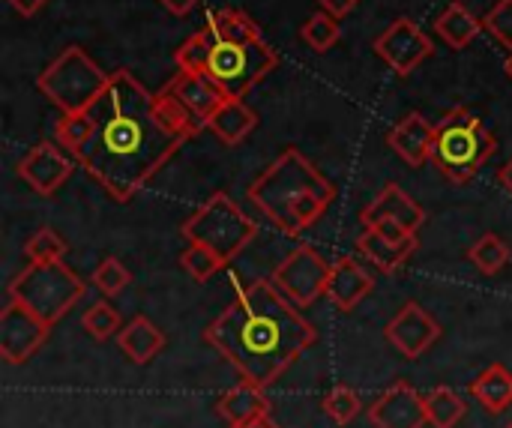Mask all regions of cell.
Returning a JSON list of instances; mask_svg holds the SVG:
<instances>
[{"label":"cell","mask_w":512,"mask_h":428,"mask_svg":"<svg viewBox=\"0 0 512 428\" xmlns=\"http://www.w3.org/2000/svg\"><path fill=\"white\" fill-rule=\"evenodd\" d=\"M51 324L36 318L27 306L6 297V306L0 312V357L12 366L27 363L48 339Z\"/></svg>","instance_id":"cell-10"},{"label":"cell","mask_w":512,"mask_h":428,"mask_svg":"<svg viewBox=\"0 0 512 428\" xmlns=\"http://www.w3.org/2000/svg\"><path fill=\"white\" fill-rule=\"evenodd\" d=\"M111 75L90 60L81 45H66L36 78V90L57 105L63 114L90 111V105L102 96Z\"/></svg>","instance_id":"cell-5"},{"label":"cell","mask_w":512,"mask_h":428,"mask_svg":"<svg viewBox=\"0 0 512 428\" xmlns=\"http://www.w3.org/2000/svg\"><path fill=\"white\" fill-rule=\"evenodd\" d=\"M129 282H132V273L123 267V261L120 258H102L99 261V267L93 270V285L105 294V297H117V294H123L126 288H129Z\"/></svg>","instance_id":"cell-33"},{"label":"cell","mask_w":512,"mask_h":428,"mask_svg":"<svg viewBox=\"0 0 512 428\" xmlns=\"http://www.w3.org/2000/svg\"><path fill=\"white\" fill-rule=\"evenodd\" d=\"M480 30H486L483 27V21L462 3V0H453L441 15H438V21H435V33L450 45V48H468L477 36H480Z\"/></svg>","instance_id":"cell-23"},{"label":"cell","mask_w":512,"mask_h":428,"mask_svg":"<svg viewBox=\"0 0 512 428\" xmlns=\"http://www.w3.org/2000/svg\"><path fill=\"white\" fill-rule=\"evenodd\" d=\"M216 414L228 426H249V423L264 420L270 414V402L264 396V387H258L252 381H240L237 387H231L228 393L219 396Z\"/></svg>","instance_id":"cell-20"},{"label":"cell","mask_w":512,"mask_h":428,"mask_svg":"<svg viewBox=\"0 0 512 428\" xmlns=\"http://www.w3.org/2000/svg\"><path fill=\"white\" fill-rule=\"evenodd\" d=\"M384 336L396 351H402L408 360H420L438 339H441V324L420 306V303H405L396 318L387 324Z\"/></svg>","instance_id":"cell-14"},{"label":"cell","mask_w":512,"mask_h":428,"mask_svg":"<svg viewBox=\"0 0 512 428\" xmlns=\"http://www.w3.org/2000/svg\"><path fill=\"white\" fill-rule=\"evenodd\" d=\"M24 255L30 264H54V261H63L66 255V240L54 231V228H39L27 246H24Z\"/></svg>","instance_id":"cell-30"},{"label":"cell","mask_w":512,"mask_h":428,"mask_svg":"<svg viewBox=\"0 0 512 428\" xmlns=\"http://www.w3.org/2000/svg\"><path fill=\"white\" fill-rule=\"evenodd\" d=\"M432 39L420 30L417 21L411 18H396L378 39H375V54L396 72V75H411L420 63L432 57Z\"/></svg>","instance_id":"cell-11"},{"label":"cell","mask_w":512,"mask_h":428,"mask_svg":"<svg viewBox=\"0 0 512 428\" xmlns=\"http://www.w3.org/2000/svg\"><path fill=\"white\" fill-rule=\"evenodd\" d=\"M360 222L363 228H372V225H396L408 234H417L426 222V210L399 186V183H387L375 198L372 204H366V210L360 213Z\"/></svg>","instance_id":"cell-15"},{"label":"cell","mask_w":512,"mask_h":428,"mask_svg":"<svg viewBox=\"0 0 512 428\" xmlns=\"http://www.w3.org/2000/svg\"><path fill=\"white\" fill-rule=\"evenodd\" d=\"M117 348H120L135 366H144V363H150V360L165 348V336H162V330H159L153 321H147L144 315H138V318H132V321L120 330Z\"/></svg>","instance_id":"cell-21"},{"label":"cell","mask_w":512,"mask_h":428,"mask_svg":"<svg viewBox=\"0 0 512 428\" xmlns=\"http://www.w3.org/2000/svg\"><path fill=\"white\" fill-rule=\"evenodd\" d=\"M180 264H183V270H186L195 282H207V279H213V276L225 267V261H222L216 252H210L207 246H198V243H189V246L183 249Z\"/></svg>","instance_id":"cell-31"},{"label":"cell","mask_w":512,"mask_h":428,"mask_svg":"<svg viewBox=\"0 0 512 428\" xmlns=\"http://www.w3.org/2000/svg\"><path fill=\"white\" fill-rule=\"evenodd\" d=\"M207 27L222 42H255V39H264L258 21L252 15H246L243 9H219V12H213L207 18Z\"/></svg>","instance_id":"cell-25"},{"label":"cell","mask_w":512,"mask_h":428,"mask_svg":"<svg viewBox=\"0 0 512 428\" xmlns=\"http://www.w3.org/2000/svg\"><path fill=\"white\" fill-rule=\"evenodd\" d=\"M300 39H303L312 51L324 54V51H330V48L342 39V24H339V18L330 15V12H315V15H309V18L303 21Z\"/></svg>","instance_id":"cell-28"},{"label":"cell","mask_w":512,"mask_h":428,"mask_svg":"<svg viewBox=\"0 0 512 428\" xmlns=\"http://www.w3.org/2000/svg\"><path fill=\"white\" fill-rule=\"evenodd\" d=\"M330 273L333 264H327L321 258V252H315L309 243L297 246L273 273V285L297 306V309H309L312 303H318L327 294L330 285Z\"/></svg>","instance_id":"cell-9"},{"label":"cell","mask_w":512,"mask_h":428,"mask_svg":"<svg viewBox=\"0 0 512 428\" xmlns=\"http://www.w3.org/2000/svg\"><path fill=\"white\" fill-rule=\"evenodd\" d=\"M84 291V279L72 273L63 261L27 264L9 285V297L27 306L36 318H42L51 327L72 312Z\"/></svg>","instance_id":"cell-6"},{"label":"cell","mask_w":512,"mask_h":428,"mask_svg":"<svg viewBox=\"0 0 512 428\" xmlns=\"http://www.w3.org/2000/svg\"><path fill=\"white\" fill-rule=\"evenodd\" d=\"M468 261H471L483 276H498V273L512 261V252L510 246H507L498 234L486 231V234L468 249Z\"/></svg>","instance_id":"cell-27"},{"label":"cell","mask_w":512,"mask_h":428,"mask_svg":"<svg viewBox=\"0 0 512 428\" xmlns=\"http://www.w3.org/2000/svg\"><path fill=\"white\" fill-rule=\"evenodd\" d=\"M468 393L489 411V414H501L512 405V372L507 366L495 363L489 366L471 387Z\"/></svg>","instance_id":"cell-24"},{"label":"cell","mask_w":512,"mask_h":428,"mask_svg":"<svg viewBox=\"0 0 512 428\" xmlns=\"http://www.w3.org/2000/svg\"><path fill=\"white\" fill-rule=\"evenodd\" d=\"M165 90L177 99V105H180L201 129H207L210 117L231 99L207 72H198V69H180V72L168 81Z\"/></svg>","instance_id":"cell-13"},{"label":"cell","mask_w":512,"mask_h":428,"mask_svg":"<svg viewBox=\"0 0 512 428\" xmlns=\"http://www.w3.org/2000/svg\"><path fill=\"white\" fill-rule=\"evenodd\" d=\"M180 231H183L186 243L207 246L225 264H231L255 240L258 225L225 192H216L183 222Z\"/></svg>","instance_id":"cell-7"},{"label":"cell","mask_w":512,"mask_h":428,"mask_svg":"<svg viewBox=\"0 0 512 428\" xmlns=\"http://www.w3.org/2000/svg\"><path fill=\"white\" fill-rule=\"evenodd\" d=\"M276 66H279V54L267 39L222 42V39L213 36V45L207 51V60H204L201 72H207L231 99H243Z\"/></svg>","instance_id":"cell-8"},{"label":"cell","mask_w":512,"mask_h":428,"mask_svg":"<svg viewBox=\"0 0 512 428\" xmlns=\"http://www.w3.org/2000/svg\"><path fill=\"white\" fill-rule=\"evenodd\" d=\"M498 183H501V186H504V189L512 195V159L504 165V168H501V171H498Z\"/></svg>","instance_id":"cell-39"},{"label":"cell","mask_w":512,"mask_h":428,"mask_svg":"<svg viewBox=\"0 0 512 428\" xmlns=\"http://www.w3.org/2000/svg\"><path fill=\"white\" fill-rule=\"evenodd\" d=\"M483 27H486L504 48H510L512 51V0H498V3L486 12Z\"/></svg>","instance_id":"cell-35"},{"label":"cell","mask_w":512,"mask_h":428,"mask_svg":"<svg viewBox=\"0 0 512 428\" xmlns=\"http://www.w3.org/2000/svg\"><path fill=\"white\" fill-rule=\"evenodd\" d=\"M333 198L336 186L294 147L279 153L249 186V201L285 234L315 225Z\"/></svg>","instance_id":"cell-3"},{"label":"cell","mask_w":512,"mask_h":428,"mask_svg":"<svg viewBox=\"0 0 512 428\" xmlns=\"http://www.w3.org/2000/svg\"><path fill=\"white\" fill-rule=\"evenodd\" d=\"M417 246H420L417 234H411V237H390V234H384L378 228H366L360 234V240H357L360 255H366L387 276L396 273L417 252Z\"/></svg>","instance_id":"cell-19"},{"label":"cell","mask_w":512,"mask_h":428,"mask_svg":"<svg viewBox=\"0 0 512 428\" xmlns=\"http://www.w3.org/2000/svg\"><path fill=\"white\" fill-rule=\"evenodd\" d=\"M375 288V276L354 258H339L330 273L327 297L339 312H354Z\"/></svg>","instance_id":"cell-18"},{"label":"cell","mask_w":512,"mask_h":428,"mask_svg":"<svg viewBox=\"0 0 512 428\" xmlns=\"http://www.w3.org/2000/svg\"><path fill=\"white\" fill-rule=\"evenodd\" d=\"M90 117L93 135L75 159L120 204L132 201L201 132L165 87L153 93L129 69L111 72Z\"/></svg>","instance_id":"cell-1"},{"label":"cell","mask_w":512,"mask_h":428,"mask_svg":"<svg viewBox=\"0 0 512 428\" xmlns=\"http://www.w3.org/2000/svg\"><path fill=\"white\" fill-rule=\"evenodd\" d=\"M90 135H93V117H90V111L63 114V117L57 120V129H54V141H57L66 153H72V156L81 153V147L90 141Z\"/></svg>","instance_id":"cell-29"},{"label":"cell","mask_w":512,"mask_h":428,"mask_svg":"<svg viewBox=\"0 0 512 428\" xmlns=\"http://www.w3.org/2000/svg\"><path fill=\"white\" fill-rule=\"evenodd\" d=\"M390 147L399 153L402 162H408L411 168H423L432 159V144H435V126L420 114L411 111L405 114L387 135Z\"/></svg>","instance_id":"cell-17"},{"label":"cell","mask_w":512,"mask_h":428,"mask_svg":"<svg viewBox=\"0 0 512 428\" xmlns=\"http://www.w3.org/2000/svg\"><path fill=\"white\" fill-rule=\"evenodd\" d=\"M168 12H174V15H186V12H192L195 9V3L198 0H159Z\"/></svg>","instance_id":"cell-38"},{"label":"cell","mask_w":512,"mask_h":428,"mask_svg":"<svg viewBox=\"0 0 512 428\" xmlns=\"http://www.w3.org/2000/svg\"><path fill=\"white\" fill-rule=\"evenodd\" d=\"M468 414L465 399L450 387H435L426 396V417L432 428H456Z\"/></svg>","instance_id":"cell-26"},{"label":"cell","mask_w":512,"mask_h":428,"mask_svg":"<svg viewBox=\"0 0 512 428\" xmlns=\"http://www.w3.org/2000/svg\"><path fill=\"white\" fill-rule=\"evenodd\" d=\"M78 159L66 153L57 141H39L33 144L24 159L18 162V177L42 198H51L75 171Z\"/></svg>","instance_id":"cell-12"},{"label":"cell","mask_w":512,"mask_h":428,"mask_svg":"<svg viewBox=\"0 0 512 428\" xmlns=\"http://www.w3.org/2000/svg\"><path fill=\"white\" fill-rule=\"evenodd\" d=\"M360 396L351 390V387H336V390H330L327 393V399H324V411H327V417L336 423V426H348L357 414H360Z\"/></svg>","instance_id":"cell-34"},{"label":"cell","mask_w":512,"mask_h":428,"mask_svg":"<svg viewBox=\"0 0 512 428\" xmlns=\"http://www.w3.org/2000/svg\"><path fill=\"white\" fill-rule=\"evenodd\" d=\"M318 3H321L324 12H330V15H336V18L351 15V12L360 6V0H318Z\"/></svg>","instance_id":"cell-36"},{"label":"cell","mask_w":512,"mask_h":428,"mask_svg":"<svg viewBox=\"0 0 512 428\" xmlns=\"http://www.w3.org/2000/svg\"><path fill=\"white\" fill-rule=\"evenodd\" d=\"M504 66H507V75L512 78V51H510V57H507V63H504Z\"/></svg>","instance_id":"cell-41"},{"label":"cell","mask_w":512,"mask_h":428,"mask_svg":"<svg viewBox=\"0 0 512 428\" xmlns=\"http://www.w3.org/2000/svg\"><path fill=\"white\" fill-rule=\"evenodd\" d=\"M507 428H512V423H510V426H507Z\"/></svg>","instance_id":"cell-42"},{"label":"cell","mask_w":512,"mask_h":428,"mask_svg":"<svg viewBox=\"0 0 512 428\" xmlns=\"http://www.w3.org/2000/svg\"><path fill=\"white\" fill-rule=\"evenodd\" d=\"M81 327L96 339V342H105L111 336H117L123 327H120V312L111 306V303H93L84 318H81Z\"/></svg>","instance_id":"cell-32"},{"label":"cell","mask_w":512,"mask_h":428,"mask_svg":"<svg viewBox=\"0 0 512 428\" xmlns=\"http://www.w3.org/2000/svg\"><path fill=\"white\" fill-rule=\"evenodd\" d=\"M498 150L495 135L483 126V117L465 105L447 111L435 123L432 162L453 183H468Z\"/></svg>","instance_id":"cell-4"},{"label":"cell","mask_w":512,"mask_h":428,"mask_svg":"<svg viewBox=\"0 0 512 428\" xmlns=\"http://www.w3.org/2000/svg\"><path fill=\"white\" fill-rule=\"evenodd\" d=\"M204 342L228 360L243 381L267 390L318 342V333L273 279H261L237 294L204 330Z\"/></svg>","instance_id":"cell-2"},{"label":"cell","mask_w":512,"mask_h":428,"mask_svg":"<svg viewBox=\"0 0 512 428\" xmlns=\"http://www.w3.org/2000/svg\"><path fill=\"white\" fill-rule=\"evenodd\" d=\"M18 15H24V18H30V15H36L48 0H6Z\"/></svg>","instance_id":"cell-37"},{"label":"cell","mask_w":512,"mask_h":428,"mask_svg":"<svg viewBox=\"0 0 512 428\" xmlns=\"http://www.w3.org/2000/svg\"><path fill=\"white\" fill-rule=\"evenodd\" d=\"M258 126L255 111L243 102V99H228L207 123V129L225 144V147H237L240 141L249 138V132Z\"/></svg>","instance_id":"cell-22"},{"label":"cell","mask_w":512,"mask_h":428,"mask_svg":"<svg viewBox=\"0 0 512 428\" xmlns=\"http://www.w3.org/2000/svg\"><path fill=\"white\" fill-rule=\"evenodd\" d=\"M231 428H276V426L264 417V420H255V423H249V426H231Z\"/></svg>","instance_id":"cell-40"},{"label":"cell","mask_w":512,"mask_h":428,"mask_svg":"<svg viewBox=\"0 0 512 428\" xmlns=\"http://www.w3.org/2000/svg\"><path fill=\"white\" fill-rule=\"evenodd\" d=\"M369 420L375 428H426V399L414 387L399 381L369 408Z\"/></svg>","instance_id":"cell-16"}]
</instances>
